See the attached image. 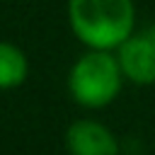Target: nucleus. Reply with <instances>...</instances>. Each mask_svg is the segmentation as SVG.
Here are the masks:
<instances>
[{
  "mask_svg": "<svg viewBox=\"0 0 155 155\" xmlns=\"http://www.w3.org/2000/svg\"><path fill=\"white\" fill-rule=\"evenodd\" d=\"M68 19L75 36L90 48H119L136 24L131 0H70Z\"/></svg>",
  "mask_w": 155,
  "mask_h": 155,
  "instance_id": "obj_1",
  "label": "nucleus"
},
{
  "mask_svg": "<svg viewBox=\"0 0 155 155\" xmlns=\"http://www.w3.org/2000/svg\"><path fill=\"white\" fill-rule=\"evenodd\" d=\"M121 63L104 48H92L80 56L68 75V90L82 107L97 109L109 104L121 90Z\"/></svg>",
  "mask_w": 155,
  "mask_h": 155,
  "instance_id": "obj_2",
  "label": "nucleus"
},
{
  "mask_svg": "<svg viewBox=\"0 0 155 155\" xmlns=\"http://www.w3.org/2000/svg\"><path fill=\"white\" fill-rule=\"evenodd\" d=\"M119 63L128 80L138 85L155 82V29L131 34L119 46Z\"/></svg>",
  "mask_w": 155,
  "mask_h": 155,
  "instance_id": "obj_3",
  "label": "nucleus"
},
{
  "mask_svg": "<svg viewBox=\"0 0 155 155\" xmlns=\"http://www.w3.org/2000/svg\"><path fill=\"white\" fill-rule=\"evenodd\" d=\"M65 145L70 155H119V143L107 126L99 121L80 119L70 124L65 133Z\"/></svg>",
  "mask_w": 155,
  "mask_h": 155,
  "instance_id": "obj_4",
  "label": "nucleus"
},
{
  "mask_svg": "<svg viewBox=\"0 0 155 155\" xmlns=\"http://www.w3.org/2000/svg\"><path fill=\"white\" fill-rule=\"evenodd\" d=\"M27 56L7 41H0V90H10L24 82L27 78Z\"/></svg>",
  "mask_w": 155,
  "mask_h": 155,
  "instance_id": "obj_5",
  "label": "nucleus"
}]
</instances>
